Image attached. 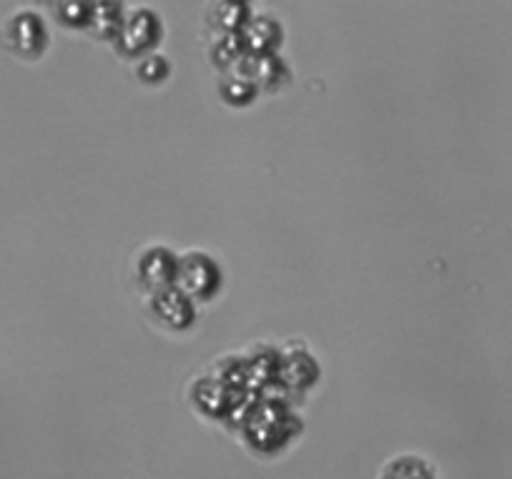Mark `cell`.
<instances>
[{"instance_id":"7a4b0ae2","label":"cell","mask_w":512,"mask_h":479,"mask_svg":"<svg viewBox=\"0 0 512 479\" xmlns=\"http://www.w3.org/2000/svg\"><path fill=\"white\" fill-rule=\"evenodd\" d=\"M382 479H435L430 464L420 457H395L384 464Z\"/></svg>"},{"instance_id":"6da1fadb","label":"cell","mask_w":512,"mask_h":479,"mask_svg":"<svg viewBox=\"0 0 512 479\" xmlns=\"http://www.w3.org/2000/svg\"><path fill=\"white\" fill-rule=\"evenodd\" d=\"M6 36H8V48L21 56H36V53L43 51V33L41 21H38L33 13H21V16L11 18L6 23Z\"/></svg>"}]
</instances>
